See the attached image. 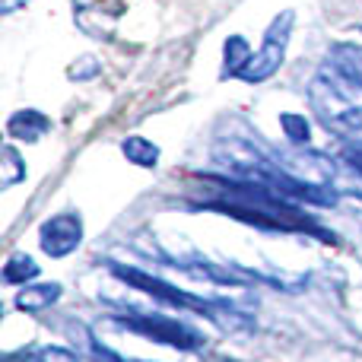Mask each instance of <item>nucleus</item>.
<instances>
[{
  "instance_id": "1",
  "label": "nucleus",
  "mask_w": 362,
  "mask_h": 362,
  "mask_svg": "<svg viewBox=\"0 0 362 362\" xmlns=\"http://www.w3.org/2000/svg\"><path fill=\"white\" fill-rule=\"evenodd\" d=\"M213 163L229 178L255 181L280 197L293 200V204H312V206H334L337 204V191L321 185H308V181L296 178L283 163V153L264 144L257 131H251L245 121H223L213 144Z\"/></svg>"
},
{
  "instance_id": "2",
  "label": "nucleus",
  "mask_w": 362,
  "mask_h": 362,
  "mask_svg": "<svg viewBox=\"0 0 362 362\" xmlns=\"http://www.w3.org/2000/svg\"><path fill=\"white\" fill-rule=\"evenodd\" d=\"M200 178H204V185H210V191H204V197L191 200V206H197V210L223 213L229 219H238L245 226H257V229L267 232H305V235H318L325 242H334V235L308 216L305 206L280 197L270 187L229 175H200Z\"/></svg>"
},
{
  "instance_id": "3",
  "label": "nucleus",
  "mask_w": 362,
  "mask_h": 362,
  "mask_svg": "<svg viewBox=\"0 0 362 362\" xmlns=\"http://www.w3.org/2000/svg\"><path fill=\"white\" fill-rule=\"evenodd\" d=\"M108 270H112V276H115V280L127 283V286L140 289V293L153 296V299L165 302V305H172V308H181V312L206 315V318H210V321H216V325H223V327H238L235 321H248V318H245V315L232 312V308L219 305V302L197 299V296L185 293V289L172 286V283H165V280H159V276H153L150 270H137V267H127V264H115V261H108Z\"/></svg>"
},
{
  "instance_id": "4",
  "label": "nucleus",
  "mask_w": 362,
  "mask_h": 362,
  "mask_svg": "<svg viewBox=\"0 0 362 362\" xmlns=\"http://www.w3.org/2000/svg\"><path fill=\"white\" fill-rule=\"evenodd\" d=\"M108 321H115V327H124V331H134V334H140V337L153 340V344L172 346V350H181V353H197L206 346V340L200 331H194V327L185 325V321L165 318V315L121 312V315H112Z\"/></svg>"
},
{
  "instance_id": "5",
  "label": "nucleus",
  "mask_w": 362,
  "mask_h": 362,
  "mask_svg": "<svg viewBox=\"0 0 362 362\" xmlns=\"http://www.w3.org/2000/svg\"><path fill=\"white\" fill-rule=\"evenodd\" d=\"M293 29H296V10H283L274 16V23L267 25L264 32V42L261 48L251 54L248 67L238 74V80L245 83H264L283 67V57H286V48H289V38H293Z\"/></svg>"
},
{
  "instance_id": "6",
  "label": "nucleus",
  "mask_w": 362,
  "mask_h": 362,
  "mask_svg": "<svg viewBox=\"0 0 362 362\" xmlns=\"http://www.w3.org/2000/svg\"><path fill=\"white\" fill-rule=\"evenodd\" d=\"M315 89H318V93H325L327 99H331V108H315V112L321 115V121H325L327 131L340 134V137H346L350 144L362 146V105H353V102H340L337 83L327 80V76L315 80Z\"/></svg>"
},
{
  "instance_id": "7",
  "label": "nucleus",
  "mask_w": 362,
  "mask_h": 362,
  "mask_svg": "<svg viewBox=\"0 0 362 362\" xmlns=\"http://www.w3.org/2000/svg\"><path fill=\"white\" fill-rule=\"evenodd\" d=\"M38 245L48 257H67L83 245V216L76 210H64L38 226Z\"/></svg>"
},
{
  "instance_id": "8",
  "label": "nucleus",
  "mask_w": 362,
  "mask_h": 362,
  "mask_svg": "<svg viewBox=\"0 0 362 362\" xmlns=\"http://www.w3.org/2000/svg\"><path fill=\"white\" fill-rule=\"evenodd\" d=\"M325 70H327V80L362 89V45H353V42L331 45L325 57Z\"/></svg>"
},
{
  "instance_id": "9",
  "label": "nucleus",
  "mask_w": 362,
  "mask_h": 362,
  "mask_svg": "<svg viewBox=\"0 0 362 362\" xmlns=\"http://www.w3.org/2000/svg\"><path fill=\"white\" fill-rule=\"evenodd\" d=\"M48 131H51V118L42 115L38 108H19V112H13L6 118V134L23 140V144H38Z\"/></svg>"
},
{
  "instance_id": "10",
  "label": "nucleus",
  "mask_w": 362,
  "mask_h": 362,
  "mask_svg": "<svg viewBox=\"0 0 362 362\" xmlns=\"http://www.w3.org/2000/svg\"><path fill=\"white\" fill-rule=\"evenodd\" d=\"M64 296L61 283H29L16 293V308L19 312H45Z\"/></svg>"
},
{
  "instance_id": "11",
  "label": "nucleus",
  "mask_w": 362,
  "mask_h": 362,
  "mask_svg": "<svg viewBox=\"0 0 362 362\" xmlns=\"http://www.w3.org/2000/svg\"><path fill=\"white\" fill-rule=\"evenodd\" d=\"M38 274H42L38 261L32 255H25V251H13L4 264V283L6 286H29V283L38 280Z\"/></svg>"
},
{
  "instance_id": "12",
  "label": "nucleus",
  "mask_w": 362,
  "mask_h": 362,
  "mask_svg": "<svg viewBox=\"0 0 362 362\" xmlns=\"http://www.w3.org/2000/svg\"><path fill=\"white\" fill-rule=\"evenodd\" d=\"M251 54H255V51L248 48L245 35H229V38H226V45H223V70H219V80H232V76L238 80V74L248 67Z\"/></svg>"
},
{
  "instance_id": "13",
  "label": "nucleus",
  "mask_w": 362,
  "mask_h": 362,
  "mask_svg": "<svg viewBox=\"0 0 362 362\" xmlns=\"http://www.w3.org/2000/svg\"><path fill=\"white\" fill-rule=\"evenodd\" d=\"M121 153H124V159L131 165H137V169H156L159 156H163L159 146L146 137H124L121 140Z\"/></svg>"
},
{
  "instance_id": "14",
  "label": "nucleus",
  "mask_w": 362,
  "mask_h": 362,
  "mask_svg": "<svg viewBox=\"0 0 362 362\" xmlns=\"http://www.w3.org/2000/svg\"><path fill=\"white\" fill-rule=\"evenodd\" d=\"M181 267H185L187 274L200 276V280L219 283V286H248V280H245V276L232 274V270H226V267H216V264H210V261H200V257H191V261H181Z\"/></svg>"
},
{
  "instance_id": "15",
  "label": "nucleus",
  "mask_w": 362,
  "mask_h": 362,
  "mask_svg": "<svg viewBox=\"0 0 362 362\" xmlns=\"http://www.w3.org/2000/svg\"><path fill=\"white\" fill-rule=\"evenodd\" d=\"M0 191H10L13 185H19V181L25 178V172H29V165H25V159L16 153V146L6 144L4 153H0Z\"/></svg>"
},
{
  "instance_id": "16",
  "label": "nucleus",
  "mask_w": 362,
  "mask_h": 362,
  "mask_svg": "<svg viewBox=\"0 0 362 362\" xmlns=\"http://www.w3.org/2000/svg\"><path fill=\"white\" fill-rule=\"evenodd\" d=\"M280 127H283V134H286V140L293 146H308V140H312V127H308V121L302 118V115L283 112L280 115Z\"/></svg>"
},
{
  "instance_id": "17",
  "label": "nucleus",
  "mask_w": 362,
  "mask_h": 362,
  "mask_svg": "<svg viewBox=\"0 0 362 362\" xmlns=\"http://www.w3.org/2000/svg\"><path fill=\"white\" fill-rule=\"evenodd\" d=\"M99 74H102V61H99L95 54H83V57H76V61L67 67V80H74V83L95 80Z\"/></svg>"
},
{
  "instance_id": "18",
  "label": "nucleus",
  "mask_w": 362,
  "mask_h": 362,
  "mask_svg": "<svg viewBox=\"0 0 362 362\" xmlns=\"http://www.w3.org/2000/svg\"><path fill=\"white\" fill-rule=\"evenodd\" d=\"M23 362H80L76 353L64 350V346H38V350L25 353Z\"/></svg>"
},
{
  "instance_id": "19",
  "label": "nucleus",
  "mask_w": 362,
  "mask_h": 362,
  "mask_svg": "<svg viewBox=\"0 0 362 362\" xmlns=\"http://www.w3.org/2000/svg\"><path fill=\"white\" fill-rule=\"evenodd\" d=\"M340 159H344V163L350 165L356 175H362V146H356V144L344 146V150H340Z\"/></svg>"
},
{
  "instance_id": "20",
  "label": "nucleus",
  "mask_w": 362,
  "mask_h": 362,
  "mask_svg": "<svg viewBox=\"0 0 362 362\" xmlns=\"http://www.w3.org/2000/svg\"><path fill=\"white\" fill-rule=\"evenodd\" d=\"M25 4H29V0H0V13H4V16H10V13L23 10Z\"/></svg>"
},
{
  "instance_id": "21",
  "label": "nucleus",
  "mask_w": 362,
  "mask_h": 362,
  "mask_svg": "<svg viewBox=\"0 0 362 362\" xmlns=\"http://www.w3.org/2000/svg\"><path fill=\"white\" fill-rule=\"evenodd\" d=\"M134 362H144V359H134Z\"/></svg>"
}]
</instances>
